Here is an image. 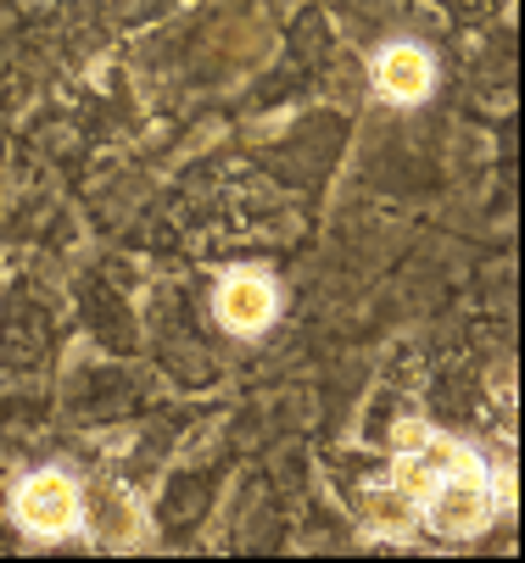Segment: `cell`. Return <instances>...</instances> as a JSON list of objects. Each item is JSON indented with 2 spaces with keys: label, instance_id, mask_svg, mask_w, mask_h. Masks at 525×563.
Instances as JSON below:
<instances>
[{
  "label": "cell",
  "instance_id": "52a82bcc",
  "mask_svg": "<svg viewBox=\"0 0 525 563\" xmlns=\"http://www.w3.org/2000/svg\"><path fill=\"white\" fill-rule=\"evenodd\" d=\"M134 525H140V514L118 497V492H96V536H107L112 547H123V541H134Z\"/></svg>",
  "mask_w": 525,
  "mask_h": 563
},
{
  "label": "cell",
  "instance_id": "3957f363",
  "mask_svg": "<svg viewBox=\"0 0 525 563\" xmlns=\"http://www.w3.org/2000/svg\"><path fill=\"white\" fill-rule=\"evenodd\" d=\"M79 514H85V497L62 468H40L18 486V525L29 536H67L79 530Z\"/></svg>",
  "mask_w": 525,
  "mask_h": 563
},
{
  "label": "cell",
  "instance_id": "8992f818",
  "mask_svg": "<svg viewBox=\"0 0 525 563\" xmlns=\"http://www.w3.org/2000/svg\"><path fill=\"white\" fill-rule=\"evenodd\" d=\"M414 525H419V503L403 497L397 486H374V492L363 497V530H369V536L403 541V536H414Z\"/></svg>",
  "mask_w": 525,
  "mask_h": 563
},
{
  "label": "cell",
  "instance_id": "6da1fadb",
  "mask_svg": "<svg viewBox=\"0 0 525 563\" xmlns=\"http://www.w3.org/2000/svg\"><path fill=\"white\" fill-rule=\"evenodd\" d=\"M392 452H397L392 486H397L403 497H414V503H425V497L441 486V479L481 474V457H475L464 441L441 435V430L425 424V419H403V424L392 430Z\"/></svg>",
  "mask_w": 525,
  "mask_h": 563
},
{
  "label": "cell",
  "instance_id": "5b68a950",
  "mask_svg": "<svg viewBox=\"0 0 525 563\" xmlns=\"http://www.w3.org/2000/svg\"><path fill=\"white\" fill-rule=\"evenodd\" d=\"M374 90H381L386 101H397V107H414L436 90V67L419 45H386L381 62H374Z\"/></svg>",
  "mask_w": 525,
  "mask_h": 563
},
{
  "label": "cell",
  "instance_id": "277c9868",
  "mask_svg": "<svg viewBox=\"0 0 525 563\" xmlns=\"http://www.w3.org/2000/svg\"><path fill=\"white\" fill-rule=\"evenodd\" d=\"M212 307H218V324L230 330V335H263L274 324V312H280V296H274L269 274L236 268V274H223Z\"/></svg>",
  "mask_w": 525,
  "mask_h": 563
},
{
  "label": "cell",
  "instance_id": "7a4b0ae2",
  "mask_svg": "<svg viewBox=\"0 0 525 563\" xmlns=\"http://www.w3.org/2000/svg\"><path fill=\"white\" fill-rule=\"evenodd\" d=\"M497 503H492V486L486 474H464V479H441V486L419 503V525L436 530L441 541H470L492 525Z\"/></svg>",
  "mask_w": 525,
  "mask_h": 563
}]
</instances>
